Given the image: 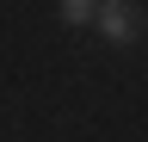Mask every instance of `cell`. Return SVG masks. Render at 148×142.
<instances>
[{
  "label": "cell",
  "instance_id": "obj_1",
  "mask_svg": "<svg viewBox=\"0 0 148 142\" xmlns=\"http://www.w3.org/2000/svg\"><path fill=\"white\" fill-rule=\"evenodd\" d=\"M92 25H99V37H105V43H136V31H142V12L130 6V0H105Z\"/></svg>",
  "mask_w": 148,
  "mask_h": 142
},
{
  "label": "cell",
  "instance_id": "obj_2",
  "mask_svg": "<svg viewBox=\"0 0 148 142\" xmlns=\"http://www.w3.org/2000/svg\"><path fill=\"white\" fill-rule=\"evenodd\" d=\"M62 19L68 25H92L99 19V0H62Z\"/></svg>",
  "mask_w": 148,
  "mask_h": 142
}]
</instances>
